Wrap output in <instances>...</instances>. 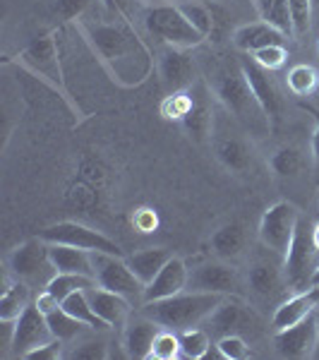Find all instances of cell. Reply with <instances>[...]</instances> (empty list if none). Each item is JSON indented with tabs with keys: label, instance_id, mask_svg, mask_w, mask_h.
<instances>
[{
	"label": "cell",
	"instance_id": "obj_18",
	"mask_svg": "<svg viewBox=\"0 0 319 360\" xmlns=\"http://www.w3.org/2000/svg\"><path fill=\"white\" fill-rule=\"evenodd\" d=\"M188 276H190V269H188V264H185V259L171 257L164 269L154 276V281L144 286L142 305L171 298V295H176V293H183L185 288H188Z\"/></svg>",
	"mask_w": 319,
	"mask_h": 360
},
{
	"label": "cell",
	"instance_id": "obj_2",
	"mask_svg": "<svg viewBox=\"0 0 319 360\" xmlns=\"http://www.w3.org/2000/svg\"><path fill=\"white\" fill-rule=\"evenodd\" d=\"M226 295L219 293H202V291H188L176 293L171 298L156 300V303H144L139 307L142 315L154 319L159 327L173 329V332H183L190 327H200L207 322V317L219 307V303Z\"/></svg>",
	"mask_w": 319,
	"mask_h": 360
},
{
	"label": "cell",
	"instance_id": "obj_50",
	"mask_svg": "<svg viewBox=\"0 0 319 360\" xmlns=\"http://www.w3.org/2000/svg\"><path fill=\"white\" fill-rule=\"evenodd\" d=\"M310 286H319V266L315 269V274H312V281H310Z\"/></svg>",
	"mask_w": 319,
	"mask_h": 360
},
{
	"label": "cell",
	"instance_id": "obj_14",
	"mask_svg": "<svg viewBox=\"0 0 319 360\" xmlns=\"http://www.w3.org/2000/svg\"><path fill=\"white\" fill-rule=\"evenodd\" d=\"M188 291L240 295V276L228 262H204L195 266L188 276Z\"/></svg>",
	"mask_w": 319,
	"mask_h": 360
},
{
	"label": "cell",
	"instance_id": "obj_47",
	"mask_svg": "<svg viewBox=\"0 0 319 360\" xmlns=\"http://www.w3.org/2000/svg\"><path fill=\"white\" fill-rule=\"evenodd\" d=\"M106 5L120 17H130V0H106Z\"/></svg>",
	"mask_w": 319,
	"mask_h": 360
},
{
	"label": "cell",
	"instance_id": "obj_20",
	"mask_svg": "<svg viewBox=\"0 0 319 360\" xmlns=\"http://www.w3.org/2000/svg\"><path fill=\"white\" fill-rule=\"evenodd\" d=\"M247 286L259 298H276L283 288H288L286 269L281 262H269V259H254L247 269Z\"/></svg>",
	"mask_w": 319,
	"mask_h": 360
},
{
	"label": "cell",
	"instance_id": "obj_17",
	"mask_svg": "<svg viewBox=\"0 0 319 360\" xmlns=\"http://www.w3.org/2000/svg\"><path fill=\"white\" fill-rule=\"evenodd\" d=\"M195 58L190 56V49H176V46H168L166 51H161L159 56V77L161 84L168 94L173 91L190 89L195 79Z\"/></svg>",
	"mask_w": 319,
	"mask_h": 360
},
{
	"label": "cell",
	"instance_id": "obj_44",
	"mask_svg": "<svg viewBox=\"0 0 319 360\" xmlns=\"http://www.w3.org/2000/svg\"><path fill=\"white\" fill-rule=\"evenodd\" d=\"M300 108L315 118V135H312V171H315V180L319 185V108H315L312 103H300Z\"/></svg>",
	"mask_w": 319,
	"mask_h": 360
},
{
	"label": "cell",
	"instance_id": "obj_40",
	"mask_svg": "<svg viewBox=\"0 0 319 360\" xmlns=\"http://www.w3.org/2000/svg\"><path fill=\"white\" fill-rule=\"evenodd\" d=\"M252 60L257 63V65H262L264 70H269V72H274V70H281L286 65L288 60V51L283 44H276V46H266V49H259L252 53Z\"/></svg>",
	"mask_w": 319,
	"mask_h": 360
},
{
	"label": "cell",
	"instance_id": "obj_1",
	"mask_svg": "<svg viewBox=\"0 0 319 360\" xmlns=\"http://www.w3.org/2000/svg\"><path fill=\"white\" fill-rule=\"evenodd\" d=\"M79 29L118 84L139 86L152 75V53L130 25L98 22V25H82Z\"/></svg>",
	"mask_w": 319,
	"mask_h": 360
},
{
	"label": "cell",
	"instance_id": "obj_3",
	"mask_svg": "<svg viewBox=\"0 0 319 360\" xmlns=\"http://www.w3.org/2000/svg\"><path fill=\"white\" fill-rule=\"evenodd\" d=\"M214 96L221 106L228 111L237 123L247 125L250 130H254L257 125H264L271 130L269 120H266L264 111L259 108L257 98H254L247 77L242 72L240 63L237 65H223L214 72V79L209 82Z\"/></svg>",
	"mask_w": 319,
	"mask_h": 360
},
{
	"label": "cell",
	"instance_id": "obj_35",
	"mask_svg": "<svg viewBox=\"0 0 319 360\" xmlns=\"http://www.w3.org/2000/svg\"><path fill=\"white\" fill-rule=\"evenodd\" d=\"M181 336V353L183 358H190V360H202L209 356V348H211V334L207 329H197V327H190V329H183L178 332Z\"/></svg>",
	"mask_w": 319,
	"mask_h": 360
},
{
	"label": "cell",
	"instance_id": "obj_41",
	"mask_svg": "<svg viewBox=\"0 0 319 360\" xmlns=\"http://www.w3.org/2000/svg\"><path fill=\"white\" fill-rule=\"evenodd\" d=\"M190 101H193V98H190V89L173 91V94H168L166 101L161 103V113H164V118L168 120H183L190 108Z\"/></svg>",
	"mask_w": 319,
	"mask_h": 360
},
{
	"label": "cell",
	"instance_id": "obj_30",
	"mask_svg": "<svg viewBox=\"0 0 319 360\" xmlns=\"http://www.w3.org/2000/svg\"><path fill=\"white\" fill-rule=\"evenodd\" d=\"M63 310L70 312L72 317H77L79 322H84L86 327L91 329V332H108V329H111V324H106L94 312V307H91L89 298H86V291H77V293L67 295V298L63 300Z\"/></svg>",
	"mask_w": 319,
	"mask_h": 360
},
{
	"label": "cell",
	"instance_id": "obj_32",
	"mask_svg": "<svg viewBox=\"0 0 319 360\" xmlns=\"http://www.w3.org/2000/svg\"><path fill=\"white\" fill-rule=\"evenodd\" d=\"M257 13H259V20L276 27L278 32H283L286 37L293 34V15H291L288 0H257Z\"/></svg>",
	"mask_w": 319,
	"mask_h": 360
},
{
	"label": "cell",
	"instance_id": "obj_5",
	"mask_svg": "<svg viewBox=\"0 0 319 360\" xmlns=\"http://www.w3.org/2000/svg\"><path fill=\"white\" fill-rule=\"evenodd\" d=\"M317 257H319V250L315 245V238H312V224L305 217H300L291 248L283 255V269H286V281L291 291L298 293L310 288L312 274H315V269L319 266Z\"/></svg>",
	"mask_w": 319,
	"mask_h": 360
},
{
	"label": "cell",
	"instance_id": "obj_4",
	"mask_svg": "<svg viewBox=\"0 0 319 360\" xmlns=\"http://www.w3.org/2000/svg\"><path fill=\"white\" fill-rule=\"evenodd\" d=\"M144 27L159 41H164L166 46H176V49H197L200 44L207 41L185 20V15L178 10L176 3H159L147 8V13H144Z\"/></svg>",
	"mask_w": 319,
	"mask_h": 360
},
{
	"label": "cell",
	"instance_id": "obj_13",
	"mask_svg": "<svg viewBox=\"0 0 319 360\" xmlns=\"http://www.w3.org/2000/svg\"><path fill=\"white\" fill-rule=\"evenodd\" d=\"M240 68H242V72H245L247 84H250L259 108L264 111L271 130H274V127L278 125V120H281V115H283V106H286V101H283L276 82L271 79V72L269 70H264L262 65H257V63L250 60V58H242Z\"/></svg>",
	"mask_w": 319,
	"mask_h": 360
},
{
	"label": "cell",
	"instance_id": "obj_46",
	"mask_svg": "<svg viewBox=\"0 0 319 360\" xmlns=\"http://www.w3.org/2000/svg\"><path fill=\"white\" fill-rule=\"evenodd\" d=\"M135 226L147 233V231H152L154 226H156V217H154L152 212H149V209H142V212L137 214V219H135Z\"/></svg>",
	"mask_w": 319,
	"mask_h": 360
},
{
	"label": "cell",
	"instance_id": "obj_10",
	"mask_svg": "<svg viewBox=\"0 0 319 360\" xmlns=\"http://www.w3.org/2000/svg\"><path fill=\"white\" fill-rule=\"evenodd\" d=\"M8 269L10 274L20 281L27 283H37L41 281L44 286L51 281V276L56 274L53 264L48 257V243L39 238H29V240L20 243L8 257Z\"/></svg>",
	"mask_w": 319,
	"mask_h": 360
},
{
	"label": "cell",
	"instance_id": "obj_43",
	"mask_svg": "<svg viewBox=\"0 0 319 360\" xmlns=\"http://www.w3.org/2000/svg\"><path fill=\"white\" fill-rule=\"evenodd\" d=\"M67 358H79V360H106V358H108L106 341H101V339H86V341H79V344L67 353Z\"/></svg>",
	"mask_w": 319,
	"mask_h": 360
},
{
	"label": "cell",
	"instance_id": "obj_15",
	"mask_svg": "<svg viewBox=\"0 0 319 360\" xmlns=\"http://www.w3.org/2000/svg\"><path fill=\"white\" fill-rule=\"evenodd\" d=\"M51 339H56V336L48 327V319L32 303L15 322V341L10 358H27L34 348L48 344Z\"/></svg>",
	"mask_w": 319,
	"mask_h": 360
},
{
	"label": "cell",
	"instance_id": "obj_39",
	"mask_svg": "<svg viewBox=\"0 0 319 360\" xmlns=\"http://www.w3.org/2000/svg\"><path fill=\"white\" fill-rule=\"evenodd\" d=\"M291 5V15H293V37L303 39L307 37V32L312 29V0H288Z\"/></svg>",
	"mask_w": 319,
	"mask_h": 360
},
{
	"label": "cell",
	"instance_id": "obj_22",
	"mask_svg": "<svg viewBox=\"0 0 319 360\" xmlns=\"http://www.w3.org/2000/svg\"><path fill=\"white\" fill-rule=\"evenodd\" d=\"M86 298H89V303L94 307L96 315L106 324H111V329L125 327V322L130 319L132 303L125 298V295L106 291V288H101V286H91V288H86Z\"/></svg>",
	"mask_w": 319,
	"mask_h": 360
},
{
	"label": "cell",
	"instance_id": "obj_12",
	"mask_svg": "<svg viewBox=\"0 0 319 360\" xmlns=\"http://www.w3.org/2000/svg\"><path fill=\"white\" fill-rule=\"evenodd\" d=\"M214 91L209 82H197L190 86V108L185 113V118L181 120V125L185 127V132L190 135V139H195L197 144H204L207 139H211L214 127H216V111H214Z\"/></svg>",
	"mask_w": 319,
	"mask_h": 360
},
{
	"label": "cell",
	"instance_id": "obj_29",
	"mask_svg": "<svg viewBox=\"0 0 319 360\" xmlns=\"http://www.w3.org/2000/svg\"><path fill=\"white\" fill-rule=\"evenodd\" d=\"M269 168L278 178H295L305 168V154L295 144H283L269 156Z\"/></svg>",
	"mask_w": 319,
	"mask_h": 360
},
{
	"label": "cell",
	"instance_id": "obj_19",
	"mask_svg": "<svg viewBox=\"0 0 319 360\" xmlns=\"http://www.w3.org/2000/svg\"><path fill=\"white\" fill-rule=\"evenodd\" d=\"M159 332H161L159 324L154 319H149L147 315H142V312L137 317L127 319L123 329V348L127 358H135V360L152 358V348Z\"/></svg>",
	"mask_w": 319,
	"mask_h": 360
},
{
	"label": "cell",
	"instance_id": "obj_37",
	"mask_svg": "<svg viewBox=\"0 0 319 360\" xmlns=\"http://www.w3.org/2000/svg\"><path fill=\"white\" fill-rule=\"evenodd\" d=\"M181 336H178L173 329H164L156 334L154 348H152V358L149 360H176L181 358Z\"/></svg>",
	"mask_w": 319,
	"mask_h": 360
},
{
	"label": "cell",
	"instance_id": "obj_8",
	"mask_svg": "<svg viewBox=\"0 0 319 360\" xmlns=\"http://www.w3.org/2000/svg\"><path fill=\"white\" fill-rule=\"evenodd\" d=\"M94 259V278L96 286L113 291L118 295H125L132 305H142L144 295V283L135 276V271L130 269L125 257H115V255H103V252H91Z\"/></svg>",
	"mask_w": 319,
	"mask_h": 360
},
{
	"label": "cell",
	"instance_id": "obj_36",
	"mask_svg": "<svg viewBox=\"0 0 319 360\" xmlns=\"http://www.w3.org/2000/svg\"><path fill=\"white\" fill-rule=\"evenodd\" d=\"M286 84L295 96H310L312 91H317V86H319V72L312 65L300 63V65L288 70Z\"/></svg>",
	"mask_w": 319,
	"mask_h": 360
},
{
	"label": "cell",
	"instance_id": "obj_11",
	"mask_svg": "<svg viewBox=\"0 0 319 360\" xmlns=\"http://www.w3.org/2000/svg\"><path fill=\"white\" fill-rule=\"evenodd\" d=\"M207 332L211 336L226 334H247L262 327L259 315L252 310L240 295H226L216 310L207 317Z\"/></svg>",
	"mask_w": 319,
	"mask_h": 360
},
{
	"label": "cell",
	"instance_id": "obj_31",
	"mask_svg": "<svg viewBox=\"0 0 319 360\" xmlns=\"http://www.w3.org/2000/svg\"><path fill=\"white\" fill-rule=\"evenodd\" d=\"M96 286V278L94 276H86V274H65V271H56L51 276V281L46 283V291L51 295H56L58 300H65L67 295L77 293V291H86V288Z\"/></svg>",
	"mask_w": 319,
	"mask_h": 360
},
{
	"label": "cell",
	"instance_id": "obj_34",
	"mask_svg": "<svg viewBox=\"0 0 319 360\" xmlns=\"http://www.w3.org/2000/svg\"><path fill=\"white\" fill-rule=\"evenodd\" d=\"M46 319H48V327H51V332H53V336L56 339H60L63 344H65V341H74L79 334L89 329L84 322H79L77 317H72L70 312L63 310V305L58 307L56 312L46 315Z\"/></svg>",
	"mask_w": 319,
	"mask_h": 360
},
{
	"label": "cell",
	"instance_id": "obj_25",
	"mask_svg": "<svg viewBox=\"0 0 319 360\" xmlns=\"http://www.w3.org/2000/svg\"><path fill=\"white\" fill-rule=\"evenodd\" d=\"M48 257H51V264H53L56 271L94 276V259H91V252H86V250L48 243Z\"/></svg>",
	"mask_w": 319,
	"mask_h": 360
},
{
	"label": "cell",
	"instance_id": "obj_23",
	"mask_svg": "<svg viewBox=\"0 0 319 360\" xmlns=\"http://www.w3.org/2000/svg\"><path fill=\"white\" fill-rule=\"evenodd\" d=\"M286 41V34L278 32L276 27L266 25V22H250V25H242L233 32V46L245 53H254L266 46H276Z\"/></svg>",
	"mask_w": 319,
	"mask_h": 360
},
{
	"label": "cell",
	"instance_id": "obj_33",
	"mask_svg": "<svg viewBox=\"0 0 319 360\" xmlns=\"http://www.w3.org/2000/svg\"><path fill=\"white\" fill-rule=\"evenodd\" d=\"M178 10L185 15V20L193 25L204 39L214 34V10L202 0H178Z\"/></svg>",
	"mask_w": 319,
	"mask_h": 360
},
{
	"label": "cell",
	"instance_id": "obj_7",
	"mask_svg": "<svg viewBox=\"0 0 319 360\" xmlns=\"http://www.w3.org/2000/svg\"><path fill=\"white\" fill-rule=\"evenodd\" d=\"M300 217H303L300 209L286 200L266 207V212L262 214V221H259V240H262V245L269 252L283 257L288 252V248H291Z\"/></svg>",
	"mask_w": 319,
	"mask_h": 360
},
{
	"label": "cell",
	"instance_id": "obj_6",
	"mask_svg": "<svg viewBox=\"0 0 319 360\" xmlns=\"http://www.w3.org/2000/svg\"><path fill=\"white\" fill-rule=\"evenodd\" d=\"M46 243H58V245H72L86 252H103L115 255V257H125L123 248L113 240V238L103 236L101 231L91 229V226L77 224V221H60L51 224L39 233Z\"/></svg>",
	"mask_w": 319,
	"mask_h": 360
},
{
	"label": "cell",
	"instance_id": "obj_9",
	"mask_svg": "<svg viewBox=\"0 0 319 360\" xmlns=\"http://www.w3.org/2000/svg\"><path fill=\"white\" fill-rule=\"evenodd\" d=\"M17 63L25 65L34 77H39L41 82L51 84L56 91H60V94H65V79H63L60 60H58L56 34L37 37L32 44L22 49V53L17 56Z\"/></svg>",
	"mask_w": 319,
	"mask_h": 360
},
{
	"label": "cell",
	"instance_id": "obj_38",
	"mask_svg": "<svg viewBox=\"0 0 319 360\" xmlns=\"http://www.w3.org/2000/svg\"><path fill=\"white\" fill-rule=\"evenodd\" d=\"M216 351H219V356L226 358V360H247L252 356V348H250V344H247L242 334L219 336Z\"/></svg>",
	"mask_w": 319,
	"mask_h": 360
},
{
	"label": "cell",
	"instance_id": "obj_45",
	"mask_svg": "<svg viewBox=\"0 0 319 360\" xmlns=\"http://www.w3.org/2000/svg\"><path fill=\"white\" fill-rule=\"evenodd\" d=\"M63 358V341L60 339H51L48 344L34 348L27 356V360H58Z\"/></svg>",
	"mask_w": 319,
	"mask_h": 360
},
{
	"label": "cell",
	"instance_id": "obj_28",
	"mask_svg": "<svg viewBox=\"0 0 319 360\" xmlns=\"http://www.w3.org/2000/svg\"><path fill=\"white\" fill-rule=\"evenodd\" d=\"M32 305V283L5 281L3 295H0V319H17Z\"/></svg>",
	"mask_w": 319,
	"mask_h": 360
},
{
	"label": "cell",
	"instance_id": "obj_26",
	"mask_svg": "<svg viewBox=\"0 0 319 360\" xmlns=\"http://www.w3.org/2000/svg\"><path fill=\"white\" fill-rule=\"evenodd\" d=\"M216 156L223 168L233 173H245L252 166V147L245 137L228 135L216 139Z\"/></svg>",
	"mask_w": 319,
	"mask_h": 360
},
{
	"label": "cell",
	"instance_id": "obj_21",
	"mask_svg": "<svg viewBox=\"0 0 319 360\" xmlns=\"http://www.w3.org/2000/svg\"><path fill=\"white\" fill-rule=\"evenodd\" d=\"M317 307H319V286H310V288H305V291H298L288 300H283L274 310L271 327H274V332L293 327V324L303 322L307 315H312Z\"/></svg>",
	"mask_w": 319,
	"mask_h": 360
},
{
	"label": "cell",
	"instance_id": "obj_51",
	"mask_svg": "<svg viewBox=\"0 0 319 360\" xmlns=\"http://www.w3.org/2000/svg\"><path fill=\"white\" fill-rule=\"evenodd\" d=\"M312 15H319V0H312Z\"/></svg>",
	"mask_w": 319,
	"mask_h": 360
},
{
	"label": "cell",
	"instance_id": "obj_24",
	"mask_svg": "<svg viewBox=\"0 0 319 360\" xmlns=\"http://www.w3.org/2000/svg\"><path fill=\"white\" fill-rule=\"evenodd\" d=\"M245 243H247L245 229L237 221H228V224L219 226L211 233V238H209L211 252L216 255L219 259H223V262H235V259H240L242 252H245Z\"/></svg>",
	"mask_w": 319,
	"mask_h": 360
},
{
	"label": "cell",
	"instance_id": "obj_48",
	"mask_svg": "<svg viewBox=\"0 0 319 360\" xmlns=\"http://www.w3.org/2000/svg\"><path fill=\"white\" fill-rule=\"evenodd\" d=\"M312 358H319V312H317V344H315V353Z\"/></svg>",
	"mask_w": 319,
	"mask_h": 360
},
{
	"label": "cell",
	"instance_id": "obj_16",
	"mask_svg": "<svg viewBox=\"0 0 319 360\" xmlns=\"http://www.w3.org/2000/svg\"><path fill=\"white\" fill-rule=\"evenodd\" d=\"M317 312L319 307L312 315H307L303 322L281 329V332H274V348L278 356L291 360L312 358L317 344Z\"/></svg>",
	"mask_w": 319,
	"mask_h": 360
},
{
	"label": "cell",
	"instance_id": "obj_27",
	"mask_svg": "<svg viewBox=\"0 0 319 360\" xmlns=\"http://www.w3.org/2000/svg\"><path fill=\"white\" fill-rule=\"evenodd\" d=\"M171 257L173 255L168 252L166 248H144L135 255H127L125 259H127V264H130V269L135 271V276L147 286V283L154 281V276L164 269Z\"/></svg>",
	"mask_w": 319,
	"mask_h": 360
},
{
	"label": "cell",
	"instance_id": "obj_49",
	"mask_svg": "<svg viewBox=\"0 0 319 360\" xmlns=\"http://www.w3.org/2000/svg\"><path fill=\"white\" fill-rule=\"evenodd\" d=\"M312 238H315V245H317V250H319V224L312 226Z\"/></svg>",
	"mask_w": 319,
	"mask_h": 360
},
{
	"label": "cell",
	"instance_id": "obj_42",
	"mask_svg": "<svg viewBox=\"0 0 319 360\" xmlns=\"http://www.w3.org/2000/svg\"><path fill=\"white\" fill-rule=\"evenodd\" d=\"M91 0H51V13L63 22H77Z\"/></svg>",
	"mask_w": 319,
	"mask_h": 360
}]
</instances>
